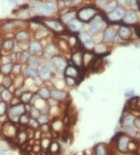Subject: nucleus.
I'll list each match as a JSON object with an SVG mask.
<instances>
[{
    "label": "nucleus",
    "instance_id": "55",
    "mask_svg": "<svg viewBox=\"0 0 140 155\" xmlns=\"http://www.w3.org/2000/svg\"><path fill=\"white\" fill-rule=\"evenodd\" d=\"M82 1H83V0H74V2L75 4H79V3H80Z\"/></svg>",
    "mask_w": 140,
    "mask_h": 155
},
{
    "label": "nucleus",
    "instance_id": "21",
    "mask_svg": "<svg viewBox=\"0 0 140 155\" xmlns=\"http://www.w3.org/2000/svg\"><path fill=\"white\" fill-rule=\"evenodd\" d=\"M24 76L26 78H35L37 76V72L35 69H33L30 67H27L26 70L24 71Z\"/></svg>",
    "mask_w": 140,
    "mask_h": 155
},
{
    "label": "nucleus",
    "instance_id": "10",
    "mask_svg": "<svg viewBox=\"0 0 140 155\" xmlns=\"http://www.w3.org/2000/svg\"><path fill=\"white\" fill-rule=\"evenodd\" d=\"M65 75H66V77H72L74 78H77L79 75V71L76 67L69 65L65 69Z\"/></svg>",
    "mask_w": 140,
    "mask_h": 155
},
{
    "label": "nucleus",
    "instance_id": "23",
    "mask_svg": "<svg viewBox=\"0 0 140 155\" xmlns=\"http://www.w3.org/2000/svg\"><path fill=\"white\" fill-rule=\"evenodd\" d=\"M28 64H29L28 67L36 70V69L37 68V67H38V64H39L38 58L35 57V56L30 57L29 60H28Z\"/></svg>",
    "mask_w": 140,
    "mask_h": 155
},
{
    "label": "nucleus",
    "instance_id": "28",
    "mask_svg": "<svg viewBox=\"0 0 140 155\" xmlns=\"http://www.w3.org/2000/svg\"><path fill=\"white\" fill-rule=\"evenodd\" d=\"M28 37H29V34L27 33V32H24V31H21V32H19L17 34H16V39L17 41L19 42H23L26 41L27 39H28Z\"/></svg>",
    "mask_w": 140,
    "mask_h": 155
},
{
    "label": "nucleus",
    "instance_id": "13",
    "mask_svg": "<svg viewBox=\"0 0 140 155\" xmlns=\"http://www.w3.org/2000/svg\"><path fill=\"white\" fill-rule=\"evenodd\" d=\"M66 93L63 91H60V90H52L51 91V97L52 99H54L55 100H62L63 99L66 98Z\"/></svg>",
    "mask_w": 140,
    "mask_h": 155
},
{
    "label": "nucleus",
    "instance_id": "54",
    "mask_svg": "<svg viewBox=\"0 0 140 155\" xmlns=\"http://www.w3.org/2000/svg\"><path fill=\"white\" fill-rule=\"evenodd\" d=\"M4 77H5L4 75L0 71V85L2 84V82H3V78H4Z\"/></svg>",
    "mask_w": 140,
    "mask_h": 155
},
{
    "label": "nucleus",
    "instance_id": "4",
    "mask_svg": "<svg viewBox=\"0 0 140 155\" xmlns=\"http://www.w3.org/2000/svg\"><path fill=\"white\" fill-rule=\"evenodd\" d=\"M129 138L127 136L124 135H122L120 136V137L117 139V148L120 151H122L123 153L126 152L129 147Z\"/></svg>",
    "mask_w": 140,
    "mask_h": 155
},
{
    "label": "nucleus",
    "instance_id": "26",
    "mask_svg": "<svg viewBox=\"0 0 140 155\" xmlns=\"http://www.w3.org/2000/svg\"><path fill=\"white\" fill-rule=\"evenodd\" d=\"M38 95L41 99L47 100L51 97V92L47 88H41L38 91Z\"/></svg>",
    "mask_w": 140,
    "mask_h": 155
},
{
    "label": "nucleus",
    "instance_id": "51",
    "mask_svg": "<svg viewBox=\"0 0 140 155\" xmlns=\"http://www.w3.org/2000/svg\"><path fill=\"white\" fill-rule=\"evenodd\" d=\"M13 28V24L12 23V22H9V23H6L4 25V29L5 30H11Z\"/></svg>",
    "mask_w": 140,
    "mask_h": 155
},
{
    "label": "nucleus",
    "instance_id": "53",
    "mask_svg": "<svg viewBox=\"0 0 140 155\" xmlns=\"http://www.w3.org/2000/svg\"><path fill=\"white\" fill-rule=\"evenodd\" d=\"M125 96H126L127 97H131V96H133V91H132V90H131V91H126Z\"/></svg>",
    "mask_w": 140,
    "mask_h": 155
},
{
    "label": "nucleus",
    "instance_id": "25",
    "mask_svg": "<svg viewBox=\"0 0 140 155\" xmlns=\"http://www.w3.org/2000/svg\"><path fill=\"white\" fill-rule=\"evenodd\" d=\"M2 132H3V133H4L5 135H6L7 136L9 137L13 136H15V134H16V129H15V127H14L13 126H12V125L8 126L6 129L4 128H2Z\"/></svg>",
    "mask_w": 140,
    "mask_h": 155
},
{
    "label": "nucleus",
    "instance_id": "47",
    "mask_svg": "<svg viewBox=\"0 0 140 155\" xmlns=\"http://www.w3.org/2000/svg\"><path fill=\"white\" fill-rule=\"evenodd\" d=\"M29 125L30 126H31V127H33V128H37V127H38L40 124L38 123V121H37H37H36V120H35V119H34V118H30Z\"/></svg>",
    "mask_w": 140,
    "mask_h": 155
},
{
    "label": "nucleus",
    "instance_id": "43",
    "mask_svg": "<svg viewBox=\"0 0 140 155\" xmlns=\"http://www.w3.org/2000/svg\"><path fill=\"white\" fill-rule=\"evenodd\" d=\"M18 139H19V141L21 142V144H23V143H25V142L27 141V133L21 132V133H19L18 134Z\"/></svg>",
    "mask_w": 140,
    "mask_h": 155
},
{
    "label": "nucleus",
    "instance_id": "41",
    "mask_svg": "<svg viewBox=\"0 0 140 155\" xmlns=\"http://www.w3.org/2000/svg\"><path fill=\"white\" fill-rule=\"evenodd\" d=\"M124 130L127 134L130 135V136H135L136 133V129H135L132 126H127V127H124Z\"/></svg>",
    "mask_w": 140,
    "mask_h": 155
},
{
    "label": "nucleus",
    "instance_id": "35",
    "mask_svg": "<svg viewBox=\"0 0 140 155\" xmlns=\"http://www.w3.org/2000/svg\"><path fill=\"white\" fill-rule=\"evenodd\" d=\"M74 16H75V13H73V12H72V13H69V14H65L64 16H62V20L63 22H65V23H69V22H70L72 20H73Z\"/></svg>",
    "mask_w": 140,
    "mask_h": 155
},
{
    "label": "nucleus",
    "instance_id": "58",
    "mask_svg": "<svg viewBox=\"0 0 140 155\" xmlns=\"http://www.w3.org/2000/svg\"><path fill=\"white\" fill-rule=\"evenodd\" d=\"M9 1L11 3H16V0H9Z\"/></svg>",
    "mask_w": 140,
    "mask_h": 155
},
{
    "label": "nucleus",
    "instance_id": "38",
    "mask_svg": "<svg viewBox=\"0 0 140 155\" xmlns=\"http://www.w3.org/2000/svg\"><path fill=\"white\" fill-rule=\"evenodd\" d=\"M30 121V118L29 116L26 114H23L20 117V119H19V122L22 125H27L29 124Z\"/></svg>",
    "mask_w": 140,
    "mask_h": 155
},
{
    "label": "nucleus",
    "instance_id": "36",
    "mask_svg": "<svg viewBox=\"0 0 140 155\" xmlns=\"http://www.w3.org/2000/svg\"><path fill=\"white\" fill-rule=\"evenodd\" d=\"M7 105L4 101H0V117L4 116L7 112Z\"/></svg>",
    "mask_w": 140,
    "mask_h": 155
},
{
    "label": "nucleus",
    "instance_id": "11",
    "mask_svg": "<svg viewBox=\"0 0 140 155\" xmlns=\"http://www.w3.org/2000/svg\"><path fill=\"white\" fill-rule=\"evenodd\" d=\"M118 35L123 40L126 41V40L130 39V37L132 36L131 29L129 27H126V26H122V27H120L119 31H118Z\"/></svg>",
    "mask_w": 140,
    "mask_h": 155
},
{
    "label": "nucleus",
    "instance_id": "37",
    "mask_svg": "<svg viewBox=\"0 0 140 155\" xmlns=\"http://www.w3.org/2000/svg\"><path fill=\"white\" fill-rule=\"evenodd\" d=\"M30 114L31 115L32 118H38L41 114H40V111H39L38 109H37L35 107H31L30 108Z\"/></svg>",
    "mask_w": 140,
    "mask_h": 155
},
{
    "label": "nucleus",
    "instance_id": "44",
    "mask_svg": "<svg viewBox=\"0 0 140 155\" xmlns=\"http://www.w3.org/2000/svg\"><path fill=\"white\" fill-rule=\"evenodd\" d=\"M66 83L69 86H73L76 83V78L72 77H66Z\"/></svg>",
    "mask_w": 140,
    "mask_h": 155
},
{
    "label": "nucleus",
    "instance_id": "22",
    "mask_svg": "<svg viewBox=\"0 0 140 155\" xmlns=\"http://www.w3.org/2000/svg\"><path fill=\"white\" fill-rule=\"evenodd\" d=\"M12 68H13V64L11 63L6 64H2L0 67V71L5 75H8L12 72Z\"/></svg>",
    "mask_w": 140,
    "mask_h": 155
},
{
    "label": "nucleus",
    "instance_id": "19",
    "mask_svg": "<svg viewBox=\"0 0 140 155\" xmlns=\"http://www.w3.org/2000/svg\"><path fill=\"white\" fill-rule=\"evenodd\" d=\"M14 42L13 39H8L6 40H5L2 43V49L6 51H11L12 50H13L14 48Z\"/></svg>",
    "mask_w": 140,
    "mask_h": 155
},
{
    "label": "nucleus",
    "instance_id": "50",
    "mask_svg": "<svg viewBox=\"0 0 140 155\" xmlns=\"http://www.w3.org/2000/svg\"><path fill=\"white\" fill-rule=\"evenodd\" d=\"M131 6L133 9H138L139 5L137 2V0H131Z\"/></svg>",
    "mask_w": 140,
    "mask_h": 155
},
{
    "label": "nucleus",
    "instance_id": "20",
    "mask_svg": "<svg viewBox=\"0 0 140 155\" xmlns=\"http://www.w3.org/2000/svg\"><path fill=\"white\" fill-rule=\"evenodd\" d=\"M135 118H134L133 115L132 114H128L127 116H125L122 121V125L124 126V127H127V126H132V125L134 124V121H135Z\"/></svg>",
    "mask_w": 140,
    "mask_h": 155
},
{
    "label": "nucleus",
    "instance_id": "1",
    "mask_svg": "<svg viewBox=\"0 0 140 155\" xmlns=\"http://www.w3.org/2000/svg\"><path fill=\"white\" fill-rule=\"evenodd\" d=\"M25 111H26L25 104L21 103L9 107L7 111V114H8V117L10 119V121H13V122H17V121H19L20 117L23 114H24Z\"/></svg>",
    "mask_w": 140,
    "mask_h": 155
},
{
    "label": "nucleus",
    "instance_id": "14",
    "mask_svg": "<svg viewBox=\"0 0 140 155\" xmlns=\"http://www.w3.org/2000/svg\"><path fill=\"white\" fill-rule=\"evenodd\" d=\"M116 37L115 31L112 28H107L105 31L104 34V39L106 42H111L114 41V39Z\"/></svg>",
    "mask_w": 140,
    "mask_h": 155
},
{
    "label": "nucleus",
    "instance_id": "48",
    "mask_svg": "<svg viewBox=\"0 0 140 155\" xmlns=\"http://www.w3.org/2000/svg\"><path fill=\"white\" fill-rule=\"evenodd\" d=\"M51 143H52V142L50 141L49 139H43V140L41 141V146H42L44 149H47L49 147Z\"/></svg>",
    "mask_w": 140,
    "mask_h": 155
},
{
    "label": "nucleus",
    "instance_id": "57",
    "mask_svg": "<svg viewBox=\"0 0 140 155\" xmlns=\"http://www.w3.org/2000/svg\"><path fill=\"white\" fill-rule=\"evenodd\" d=\"M2 127H3V125H2V121H0V131H2Z\"/></svg>",
    "mask_w": 140,
    "mask_h": 155
},
{
    "label": "nucleus",
    "instance_id": "52",
    "mask_svg": "<svg viewBox=\"0 0 140 155\" xmlns=\"http://www.w3.org/2000/svg\"><path fill=\"white\" fill-rule=\"evenodd\" d=\"M134 126L136 128H138L139 130H140V118H136L134 121Z\"/></svg>",
    "mask_w": 140,
    "mask_h": 155
},
{
    "label": "nucleus",
    "instance_id": "5",
    "mask_svg": "<svg viewBox=\"0 0 140 155\" xmlns=\"http://www.w3.org/2000/svg\"><path fill=\"white\" fill-rule=\"evenodd\" d=\"M79 39L82 41V42L83 43L85 48L87 50H93L94 48V44H93V41L92 38H91L88 34L86 33H82L79 35Z\"/></svg>",
    "mask_w": 140,
    "mask_h": 155
},
{
    "label": "nucleus",
    "instance_id": "34",
    "mask_svg": "<svg viewBox=\"0 0 140 155\" xmlns=\"http://www.w3.org/2000/svg\"><path fill=\"white\" fill-rule=\"evenodd\" d=\"M117 2L116 1H112V2L107 4L106 7V11L108 12V13H112L114 10H115L117 9Z\"/></svg>",
    "mask_w": 140,
    "mask_h": 155
},
{
    "label": "nucleus",
    "instance_id": "16",
    "mask_svg": "<svg viewBox=\"0 0 140 155\" xmlns=\"http://www.w3.org/2000/svg\"><path fill=\"white\" fill-rule=\"evenodd\" d=\"M38 75L41 79L48 80L50 78H51L52 73H51V70H50L47 67H43L41 68V70L39 71Z\"/></svg>",
    "mask_w": 140,
    "mask_h": 155
},
{
    "label": "nucleus",
    "instance_id": "60",
    "mask_svg": "<svg viewBox=\"0 0 140 155\" xmlns=\"http://www.w3.org/2000/svg\"><path fill=\"white\" fill-rule=\"evenodd\" d=\"M0 101H2V98H1V94H0Z\"/></svg>",
    "mask_w": 140,
    "mask_h": 155
},
{
    "label": "nucleus",
    "instance_id": "56",
    "mask_svg": "<svg viewBox=\"0 0 140 155\" xmlns=\"http://www.w3.org/2000/svg\"><path fill=\"white\" fill-rule=\"evenodd\" d=\"M136 104L138 105V107L140 108V99H139L138 100H137V102H136Z\"/></svg>",
    "mask_w": 140,
    "mask_h": 155
},
{
    "label": "nucleus",
    "instance_id": "45",
    "mask_svg": "<svg viewBox=\"0 0 140 155\" xmlns=\"http://www.w3.org/2000/svg\"><path fill=\"white\" fill-rule=\"evenodd\" d=\"M62 127V123L61 121H57L52 124V128H53L54 131H59Z\"/></svg>",
    "mask_w": 140,
    "mask_h": 155
},
{
    "label": "nucleus",
    "instance_id": "15",
    "mask_svg": "<svg viewBox=\"0 0 140 155\" xmlns=\"http://www.w3.org/2000/svg\"><path fill=\"white\" fill-rule=\"evenodd\" d=\"M83 53H82L81 52H76L72 55V61L74 62L76 67H81L83 65Z\"/></svg>",
    "mask_w": 140,
    "mask_h": 155
},
{
    "label": "nucleus",
    "instance_id": "59",
    "mask_svg": "<svg viewBox=\"0 0 140 155\" xmlns=\"http://www.w3.org/2000/svg\"><path fill=\"white\" fill-rule=\"evenodd\" d=\"M1 43H2V42H1V39H0V47H1Z\"/></svg>",
    "mask_w": 140,
    "mask_h": 155
},
{
    "label": "nucleus",
    "instance_id": "27",
    "mask_svg": "<svg viewBox=\"0 0 140 155\" xmlns=\"http://www.w3.org/2000/svg\"><path fill=\"white\" fill-rule=\"evenodd\" d=\"M95 154H96V155H107L106 147L104 146V144H100L96 146Z\"/></svg>",
    "mask_w": 140,
    "mask_h": 155
},
{
    "label": "nucleus",
    "instance_id": "42",
    "mask_svg": "<svg viewBox=\"0 0 140 155\" xmlns=\"http://www.w3.org/2000/svg\"><path fill=\"white\" fill-rule=\"evenodd\" d=\"M94 50L97 52V53H103V52H106V47L103 44H100L96 47H94Z\"/></svg>",
    "mask_w": 140,
    "mask_h": 155
},
{
    "label": "nucleus",
    "instance_id": "33",
    "mask_svg": "<svg viewBox=\"0 0 140 155\" xmlns=\"http://www.w3.org/2000/svg\"><path fill=\"white\" fill-rule=\"evenodd\" d=\"M59 148H60L59 144L58 143H56V142H52V143H51L49 147H48L50 152L52 154L58 153L59 151Z\"/></svg>",
    "mask_w": 140,
    "mask_h": 155
},
{
    "label": "nucleus",
    "instance_id": "12",
    "mask_svg": "<svg viewBox=\"0 0 140 155\" xmlns=\"http://www.w3.org/2000/svg\"><path fill=\"white\" fill-rule=\"evenodd\" d=\"M68 26L69 28L72 32H78L82 28L83 24H82V21H80L79 20L73 19L70 22H69Z\"/></svg>",
    "mask_w": 140,
    "mask_h": 155
},
{
    "label": "nucleus",
    "instance_id": "3",
    "mask_svg": "<svg viewBox=\"0 0 140 155\" xmlns=\"http://www.w3.org/2000/svg\"><path fill=\"white\" fill-rule=\"evenodd\" d=\"M124 14H125L124 9L122 8V7H118L115 10H114L112 13L109 14L108 19L111 21L115 22V21H118L124 18Z\"/></svg>",
    "mask_w": 140,
    "mask_h": 155
},
{
    "label": "nucleus",
    "instance_id": "7",
    "mask_svg": "<svg viewBox=\"0 0 140 155\" xmlns=\"http://www.w3.org/2000/svg\"><path fill=\"white\" fill-rule=\"evenodd\" d=\"M104 27V21L101 19L97 18L91 24V31L93 34H96Z\"/></svg>",
    "mask_w": 140,
    "mask_h": 155
},
{
    "label": "nucleus",
    "instance_id": "8",
    "mask_svg": "<svg viewBox=\"0 0 140 155\" xmlns=\"http://www.w3.org/2000/svg\"><path fill=\"white\" fill-rule=\"evenodd\" d=\"M56 9V6L53 2H47L39 7V12L42 14H48L54 12Z\"/></svg>",
    "mask_w": 140,
    "mask_h": 155
},
{
    "label": "nucleus",
    "instance_id": "46",
    "mask_svg": "<svg viewBox=\"0 0 140 155\" xmlns=\"http://www.w3.org/2000/svg\"><path fill=\"white\" fill-rule=\"evenodd\" d=\"M29 58H30V55L28 52H23L21 54V60H22L23 62L28 61Z\"/></svg>",
    "mask_w": 140,
    "mask_h": 155
},
{
    "label": "nucleus",
    "instance_id": "49",
    "mask_svg": "<svg viewBox=\"0 0 140 155\" xmlns=\"http://www.w3.org/2000/svg\"><path fill=\"white\" fill-rule=\"evenodd\" d=\"M11 63V60H10V57L9 56H3L1 59V65L2 64H6Z\"/></svg>",
    "mask_w": 140,
    "mask_h": 155
},
{
    "label": "nucleus",
    "instance_id": "40",
    "mask_svg": "<svg viewBox=\"0 0 140 155\" xmlns=\"http://www.w3.org/2000/svg\"><path fill=\"white\" fill-rule=\"evenodd\" d=\"M37 121L41 125H45V124L47 123V121H48V118H47L46 114H42V115H40L37 118Z\"/></svg>",
    "mask_w": 140,
    "mask_h": 155
},
{
    "label": "nucleus",
    "instance_id": "9",
    "mask_svg": "<svg viewBox=\"0 0 140 155\" xmlns=\"http://www.w3.org/2000/svg\"><path fill=\"white\" fill-rule=\"evenodd\" d=\"M124 23L126 24H135L137 21V15L134 11L130 10L128 11L126 14H124V18H123Z\"/></svg>",
    "mask_w": 140,
    "mask_h": 155
},
{
    "label": "nucleus",
    "instance_id": "18",
    "mask_svg": "<svg viewBox=\"0 0 140 155\" xmlns=\"http://www.w3.org/2000/svg\"><path fill=\"white\" fill-rule=\"evenodd\" d=\"M1 98H2V100L4 101V102H9V101H11V100L13 99V93L9 91V89H5L1 93Z\"/></svg>",
    "mask_w": 140,
    "mask_h": 155
},
{
    "label": "nucleus",
    "instance_id": "2",
    "mask_svg": "<svg viewBox=\"0 0 140 155\" xmlns=\"http://www.w3.org/2000/svg\"><path fill=\"white\" fill-rule=\"evenodd\" d=\"M96 14V11L92 8H84L80 9L78 13V18L82 22H88L93 18Z\"/></svg>",
    "mask_w": 140,
    "mask_h": 155
},
{
    "label": "nucleus",
    "instance_id": "31",
    "mask_svg": "<svg viewBox=\"0 0 140 155\" xmlns=\"http://www.w3.org/2000/svg\"><path fill=\"white\" fill-rule=\"evenodd\" d=\"M56 47L53 45H48L47 46H46L45 50V52L48 56H53L56 53Z\"/></svg>",
    "mask_w": 140,
    "mask_h": 155
},
{
    "label": "nucleus",
    "instance_id": "24",
    "mask_svg": "<svg viewBox=\"0 0 140 155\" xmlns=\"http://www.w3.org/2000/svg\"><path fill=\"white\" fill-rule=\"evenodd\" d=\"M33 93L30 92H24L21 96V102L24 104H27L30 102V100L32 98Z\"/></svg>",
    "mask_w": 140,
    "mask_h": 155
},
{
    "label": "nucleus",
    "instance_id": "39",
    "mask_svg": "<svg viewBox=\"0 0 140 155\" xmlns=\"http://www.w3.org/2000/svg\"><path fill=\"white\" fill-rule=\"evenodd\" d=\"M21 72V65L19 64H16L13 65V68H12V73L16 75H20Z\"/></svg>",
    "mask_w": 140,
    "mask_h": 155
},
{
    "label": "nucleus",
    "instance_id": "32",
    "mask_svg": "<svg viewBox=\"0 0 140 155\" xmlns=\"http://www.w3.org/2000/svg\"><path fill=\"white\" fill-rule=\"evenodd\" d=\"M47 25L49 26L51 28H52V29L55 30V31H61V30H62V26L58 21H51V22H48Z\"/></svg>",
    "mask_w": 140,
    "mask_h": 155
},
{
    "label": "nucleus",
    "instance_id": "17",
    "mask_svg": "<svg viewBox=\"0 0 140 155\" xmlns=\"http://www.w3.org/2000/svg\"><path fill=\"white\" fill-rule=\"evenodd\" d=\"M41 50H42V46L39 42L34 41L30 44V52H31L32 54H35L37 52H40Z\"/></svg>",
    "mask_w": 140,
    "mask_h": 155
},
{
    "label": "nucleus",
    "instance_id": "6",
    "mask_svg": "<svg viewBox=\"0 0 140 155\" xmlns=\"http://www.w3.org/2000/svg\"><path fill=\"white\" fill-rule=\"evenodd\" d=\"M52 64L54 65V67L59 71H63L67 67V63L63 58L59 57H54L52 60Z\"/></svg>",
    "mask_w": 140,
    "mask_h": 155
},
{
    "label": "nucleus",
    "instance_id": "30",
    "mask_svg": "<svg viewBox=\"0 0 140 155\" xmlns=\"http://www.w3.org/2000/svg\"><path fill=\"white\" fill-rule=\"evenodd\" d=\"M93 59V55L90 53V52H86L84 53L83 57V64L84 66H87L90 62Z\"/></svg>",
    "mask_w": 140,
    "mask_h": 155
},
{
    "label": "nucleus",
    "instance_id": "29",
    "mask_svg": "<svg viewBox=\"0 0 140 155\" xmlns=\"http://www.w3.org/2000/svg\"><path fill=\"white\" fill-rule=\"evenodd\" d=\"M2 85L5 87V89H9L10 87L13 86V79H12L11 78L9 77V76L5 75Z\"/></svg>",
    "mask_w": 140,
    "mask_h": 155
}]
</instances>
